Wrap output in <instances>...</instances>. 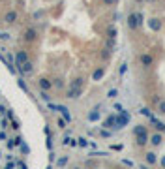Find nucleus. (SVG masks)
<instances>
[{"label": "nucleus", "mask_w": 165, "mask_h": 169, "mask_svg": "<svg viewBox=\"0 0 165 169\" xmlns=\"http://www.w3.org/2000/svg\"><path fill=\"white\" fill-rule=\"evenodd\" d=\"M145 156H146V163H150V165H154V163L158 162V156H156V152H152V150L146 152Z\"/></svg>", "instance_id": "nucleus-18"}, {"label": "nucleus", "mask_w": 165, "mask_h": 169, "mask_svg": "<svg viewBox=\"0 0 165 169\" xmlns=\"http://www.w3.org/2000/svg\"><path fill=\"white\" fill-rule=\"evenodd\" d=\"M38 87H39V90H51L53 83H51L49 79H45V77H41V79L38 81Z\"/></svg>", "instance_id": "nucleus-14"}, {"label": "nucleus", "mask_w": 165, "mask_h": 169, "mask_svg": "<svg viewBox=\"0 0 165 169\" xmlns=\"http://www.w3.org/2000/svg\"><path fill=\"white\" fill-rule=\"evenodd\" d=\"M103 4L105 6H116V4H118V0H103Z\"/></svg>", "instance_id": "nucleus-30"}, {"label": "nucleus", "mask_w": 165, "mask_h": 169, "mask_svg": "<svg viewBox=\"0 0 165 169\" xmlns=\"http://www.w3.org/2000/svg\"><path fill=\"white\" fill-rule=\"evenodd\" d=\"M161 167H163V169H165V156H163V158H161Z\"/></svg>", "instance_id": "nucleus-46"}, {"label": "nucleus", "mask_w": 165, "mask_h": 169, "mask_svg": "<svg viewBox=\"0 0 165 169\" xmlns=\"http://www.w3.org/2000/svg\"><path fill=\"white\" fill-rule=\"evenodd\" d=\"M53 85H55V87H56V88H62V87H64V83H62V81H55V83H53Z\"/></svg>", "instance_id": "nucleus-39"}, {"label": "nucleus", "mask_w": 165, "mask_h": 169, "mask_svg": "<svg viewBox=\"0 0 165 169\" xmlns=\"http://www.w3.org/2000/svg\"><path fill=\"white\" fill-rule=\"evenodd\" d=\"M128 28H130L131 32L139 28V23H137V11H131V13L128 15Z\"/></svg>", "instance_id": "nucleus-5"}, {"label": "nucleus", "mask_w": 165, "mask_h": 169, "mask_svg": "<svg viewBox=\"0 0 165 169\" xmlns=\"http://www.w3.org/2000/svg\"><path fill=\"white\" fill-rule=\"evenodd\" d=\"M69 143H72V137L66 135V137H64V141H62V145H69Z\"/></svg>", "instance_id": "nucleus-36"}, {"label": "nucleus", "mask_w": 165, "mask_h": 169, "mask_svg": "<svg viewBox=\"0 0 165 169\" xmlns=\"http://www.w3.org/2000/svg\"><path fill=\"white\" fill-rule=\"evenodd\" d=\"M141 115H145V116H148V118L152 116V113H150V109H148V107H143V109H141Z\"/></svg>", "instance_id": "nucleus-28"}, {"label": "nucleus", "mask_w": 165, "mask_h": 169, "mask_svg": "<svg viewBox=\"0 0 165 169\" xmlns=\"http://www.w3.org/2000/svg\"><path fill=\"white\" fill-rule=\"evenodd\" d=\"M21 143H23V137H21V135H17L15 139H10V141H8V149L11 150V149H15V147H19V145H21Z\"/></svg>", "instance_id": "nucleus-17"}, {"label": "nucleus", "mask_w": 165, "mask_h": 169, "mask_svg": "<svg viewBox=\"0 0 165 169\" xmlns=\"http://www.w3.org/2000/svg\"><path fill=\"white\" fill-rule=\"evenodd\" d=\"M4 111H6V107H4V105H0V113H4Z\"/></svg>", "instance_id": "nucleus-47"}, {"label": "nucleus", "mask_w": 165, "mask_h": 169, "mask_svg": "<svg viewBox=\"0 0 165 169\" xmlns=\"http://www.w3.org/2000/svg\"><path fill=\"white\" fill-rule=\"evenodd\" d=\"M158 113H159V115H165V100L158 104Z\"/></svg>", "instance_id": "nucleus-26"}, {"label": "nucleus", "mask_w": 165, "mask_h": 169, "mask_svg": "<svg viewBox=\"0 0 165 169\" xmlns=\"http://www.w3.org/2000/svg\"><path fill=\"white\" fill-rule=\"evenodd\" d=\"M88 120H90V122H96V120H100V111H90V113H88Z\"/></svg>", "instance_id": "nucleus-20"}, {"label": "nucleus", "mask_w": 165, "mask_h": 169, "mask_svg": "<svg viewBox=\"0 0 165 169\" xmlns=\"http://www.w3.org/2000/svg\"><path fill=\"white\" fill-rule=\"evenodd\" d=\"M77 145H79V147H83V149H85V147H88L90 143H88V141H86L85 137H79V139H77Z\"/></svg>", "instance_id": "nucleus-25"}, {"label": "nucleus", "mask_w": 165, "mask_h": 169, "mask_svg": "<svg viewBox=\"0 0 165 169\" xmlns=\"http://www.w3.org/2000/svg\"><path fill=\"white\" fill-rule=\"evenodd\" d=\"M139 167H141V169H150V167H148V165H145V163H141Z\"/></svg>", "instance_id": "nucleus-45"}, {"label": "nucleus", "mask_w": 165, "mask_h": 169, "mask_svg": "<svg viewBox=\"0 0 165 169\" xmlns=\"http://www.w3.org/2000/svg\"><path fill=\"white\" fill-rule=\"evenodd\" d=\"M148 28H150L152 32H159V30H161V21L156 19V17H150V19H148Z\"/></svg>", "instance_id": "nucleus-8"}, {"label": "nucleus", "mask_w": 165, "mask_h": 169, "mask_svg": "<svg viewBox=\"0 0 165 169\" xmlns=\"http://www.w3.org/2000/svg\"><path fill=\"white\" fill-rule=\"evenodd\" d=\"M101 137H111V130L109 128H103L101 130Z\"/></svg>", "instance_id": "nucleus-33"}, {"label": "nucleus", "mask_w": 165, "mask_h": 169, "mask_svg": "<svg viewBox=\"0 0 165 169\" xmlns=\"http://www.w3.org/2000/svg\"><path fill=\"white\" fill-rule=\"evenodd\" d=\"M11 128H15V130H19V122H17V120H13V122H11Z\"/></svg>", "instance_id": "nucleus-41"}, {"label": "nucleus", "mask_w": 165, "mask_h": 169, "mask_svg": "<svg viewBox=\"0 0 165 169\" xmlns=\"http://www.w3.org/2000/svg\"><path fill=\"white\" fill-rule=\"evenodd\" d=\"M150 143L154 145V147H159V145L163 143V135H161L159 132H154V133L150 135Z\"/></svg>", "instance_id": "nucleus-10"}, {"label": "nucleus", "mask_w": 165, "mask_h": 169, "mask_svg": "<svg viewBox=\"0 0 165 169\" xmlns=\"http://www.w3.org/2000/svg\"><path fill=\"white\" fill-rule=\"evenodd\" d=\"M15 165H17V163H15V162H10V163H8V165H6V167H4V169H15Z\"/></svg>", "instance_id": "nucleus-38"}, {"label": "nucleus", "mask_w": 165, "mask_h": 169, "mask_svg": "<svg viewBox=\"0 0 165 169\" xmlns=\"http://www.w3.org/2000/svg\"><path fill=\"white\" fill-rule=\"evenodd\" d=\"M56 111L62 113V116H64L66 122H72V115H69V109H68L66 105H56Z\"/></svg>", "instance_id": "nucleus-11"}, {"label": "nucleus", "mask_w": 165, "mask_h": 169, "mask_svg": "<svg viewBox=\"0 0 165 169\" xmlns=\"http://www.w3.org/2000/svg\"><path fill=\"white\" fill-rule=\"evenodd\" d=\"M145 2H154V0H145Z\"/></svg>", "instance_id": "nucleus-49"}, {"label": "nucleus", "mask_w": 165, "mask_h": 169, "mask_svg": "<svg viewBox=\"0 0 165 169\" xmlns=\"http://www.w3.org/2000/svg\"><path fill=\"white\" fill-rule=\"evenodd\" d=\"M126 71H128V64H122V66L118 68V74H120V75H124Z\"/></svg>", "instance_id": "nucleus-31"}, {"label": "nucleus", "mask_w": 165, "mask_h": 169, "mask_svg": "<svg viewBox=\"0 0 165 169\" xmlns=\"http://www.w3.org/2000/svg\"><path fill=\"white\" fill-rule=\"evenodd\" d=\"M133 135H135V143H137V147H145V145L150 143V135H148V130L146 126L143 124H137L133 128Z\"/></svg>", "instance_id": "nucleus-1"}, {"label": "nucleus", "mask_w": 165, "mask_h": 169, "mask_svg": "<svg viewBox=\"0 0 165 169\" xmlns=\"http://www.w3.org/2000/svg\"><path fill=\"white\" fill-rule=\"evenodd\" d=\"M17 165H19V169H28L25 163H23V162H17Z\"/></svg>", "instance_id": "nucleus-40"}, {"label": "nucleus", "mask_w": 165, "mask_h": 169, "mask_svg": "<svg viewBox=\"0 0 165 169\" xmlns=\"http://www.w3.org/2000/svg\"><path fill=\"white\" fill-rule=\"evenodd\" d=\"M68 160H69L68 156H62V158H58V160H56V167H64V165L68 163Z\"/></svg>", "instance_id": "nucleus-22"}, {"label": "nucleus", "mask_w": 165, "mask_h": 169, "mask_svg": "<svg viewBox=\"0 0 165 169\" xmlns=\"http://www.w3.org/2000/svg\"><path fill=\"white\" fill-rule=\"evenodd\" d=\"M83 85H85V79H83V77H77L75 81H72V85H69V87H75V88H83Z\"/></svg>", "instance_id": "nucleus-21"}, {"label": "nucleus", "mask_w": 165, "mask_h": 169, "mask_svg": "<svg viewBox=\"0 0 165 169\" xmlns=\"http://www.w3.org/2000/svg\"><path fill=\"white\" fill-rule=\"evenodd\" d=\"M17 83H19V87H21L23 90H25V92H28V87L25 85V81H23V79H17Z\"/></svg>", "instance_id": "nucleus-29"}, {"label": "nucleus", "mask_w": 165, "mask_h": 169, "mask_svg": "<svg viewBox=\"0 0 165 169\" xmlns=\"http://www.w3.org/2000/svg\"><path fill=\"white\" fill-rule=\"evenodd\" d=\"M116 34H118V32H116V28H114L113 25H109V27H107V38H109V40H116Z\"/></svg>", "instance_id": "nucleus-19"}, {"label": "nucleus", "mask_w": 165, "mask_h": 169, "mask_svg": "<svg viewBox=\"0 0 165 169\" xmlns=\"http://www.w3.org/2000/svg\"><path fill=\"white\" fill-rule=\"evenodd\" d=\"M0 38H2V40H10L11 36H10L8 32H0Z\"/></svg>", "instance_id": "nucleus-37"}, {"label": "nucleus", "mask_w": 165, "mask_h": 169, "mask_svg": "<svg viewBox=\"0 0 165 169\" xmlns=\"http://www.w3.org/2000/svg\"><path fill=\"white\" fill-rule=\"evenodd\" d=\"M150 124L156 128V132H165V124H163V122H159V120H158L154 115L150 116Z\"/></svg>", "instance_id": "nucleus-13"}, {"label": "nucleus", "mask_w": 165, "mask_h": 169, "mask_svg": "<svg viewBox=\"0 0 165 169\" xmlns=\"http://www.w3.org/2000/svg\"><path fill=\"white\" fill-rule=\"evenodd\" d=\"M107 49H114V40H109L107 41Z\"/></svg>", "instance_id": "nucleus-35"}, {"label": "nucleus", "mask_w": 165, "mask_h": 169, "mask_svg": "<svg viewBox=\"0 0 165 169\" xmlns=\"http://www.w3.org/2000/svg\"><path fill=\"white\" fill-rule=\"evenodd\" d=\"M28 62V53L27 51H17L15 55V66H21V64H25Z\"/></svg>", "instance_id": "nucleus-9"}, {"label": "nucleus", "mask_w": 165, "mask_h": 169, "mask_svg": "<svg viewBox=\"0 0 165 169\" xmlns=\"http://www.w3.org/2000/svg\"><path fill=\"white\" fill-rule=\"evenodd\" d=\"M116 96H118V90H116V88H111V90L107 92V98H111V100H114Z\"/></svg>", "instance_id": "nucleus-24"}, {"label": "nucleus", "mask_w": 165, "mask_h": 169, "mask_svg": "<svg viewBox=\"0 0 165 169\" xmlns=\"http://www.w3.org/2000/svg\"><path fill=\"white\" fill-rule=\"evenodd\" d=\"M23 40H25L27 43L36 41V40H38V30H36V28H27L25 34H23Z\"/></svg>", "instance_id": "nucleus-4"}, {"label": "nucleus", "mask_w": 165, "mask_h": 169, "mask_svg": "<svg viewBox=\"0 0 165 169\" xmlns=\"http://www.w3.org/2000/svg\"><path fill=\"white\" fill-rule=\"evenodd\" d=\"M135 2H139V4H141V2H145V0H135Z\"/></svg>", "instance_id": "nucleus-48"}, {"label": "nucleus", "mask_w": 165, "mask_h": 169, "mask_svg": "<svg viewBox=\"0 0 165 169\" xmlns=\"http://www.w3.org/2000/svg\"><path fill=\"white\" fill-rule=\"evenodd\" d=\"M105 75V68H98V70H94V74H92V81H101Z\"/></svg>", "instance_id": "nucleus-15"}, {"label": "nucleus", "mask_w": 165, "mask_h": 169, "mask_svg": "<svg viewBox=\"0 0 165 169\" xmlns=\"http://www.w3.org/2000/svg\"><path fill=\"white\" fill-rule=\"evenodd\" d=\"M159 102H161V100H159V96H158V94H154V96H152V104H156V105H158Z\"/></svg>", "instance_id": "nucleus-34"}, {"label": "nucleus", "mask_w": 165, "mask_h": 169, "mask_svg": "<svg viewBox=\"0 0 165 169\" xmlns=\"http://www.w3.org/2000/svg\"><path fill=\"white\" fill-rule=\"evenodd\" d=\"M39 96H41V100H43V102H51V96H49V92H47V90H41Z\"/></svg>", "instance_id": "nucleus-23"}, {"label": "nucleus", "mask_w": 165, "mask_h": 169, "mask_svg": "<svg viewBox=\"0 0 165 169\" xmlns=\"http://www.w3.org/2000/svg\"><path fill=\"white\" fill-rule=\"evenodd\" d=\"M17 70L21 71L23 75H32V71H34V66H32V62L28 60V62H25V64H21V66H17Z\"/></svg>", "instance_id": "nucleus-7"}, {"label": "nucleus", "mask_w": 165, "mask_h": 169, "mask_svg": "<svg viewBox=\"0 0 165 169\" xmlns=\"http://www.w3.org/2000/svg\"><path fill=\"white\" fill-rule=\"evenodd\" d=\"M56 124H58V128H60V130H64L68 122H66V120H64V118H58V120H56Z\"/></svg>", "instance_id": "nucleus-27"}, {"label": "nucleus", "mask_w": 165, "mask_h": 169, "mask_svg": "<svg viewBox=\"0 0 165 169\" xmlns=\"http://www.w3.org/2000/svg\"><path fill=\"white\" fill-rule=\"evenodd\" d=\"M15 21H17V11H8L4 15V23H8V25H13Z\"/></svg>", "instance_id": "nucleus-16"}, {"label": "nucleus", "mask_w": 165, "mask_h": 169, "mask_svg": "<svg viewBox=\"0 0 165 169\" xmlns=\"http://www.w3.org/2000/svg\"><path fill=\"white\" fill-rule=\"evenodd\" d=\"M41 15H43V11H36V13H34V17H36V19H39Z\"/></svg>", "instance_id": "nucleus-42"}, {"label": "nucleus", "mask_w": 165, "mask_h": 169, "mask_svg": "<svg viewBox=\"0 0 165 169\" xmlns=\"http://www.w3.org/2000/svg\"><path fill=\"white\" fill-rule=\"evenodd\" d=\"M75 169H79V167H75Z\"/></svg>", "instance_id": "nucleus-50"}, {"label": "nucleus", "mask_w": 165, "mask_h": 169, "mask_svg": "<svg viewBox=\"0 0 165 169\" xmlns=\"http://www.w3.org/2000/svg\"><path fill=\"white\" fill-rule=\"evenodd\" d=\"M103 128H114L116 126V115H109L105 120H103Z\"/></svg>", "instance_id": "nucleus-12"}, {"label": "nucleus", "mask_w": 165, "mask_h": 169, "mask_svg": "<svg viewBox=\"0 0 165 169\" xmlns=\"http://www.w3.org/2000/svg\"><path fill=\"white\" fill-rule=\"evenodd\" d=\"M128 124H130V113H128L126 109H122V111H120V115L116 116V126H114V130L126 128Z\"/></svg>", "instance_id": "nucleus-2"}, {"label": "nucleus", "mask_w": 165, "mask_h": 169, "mask_svg": "<svg viewBox=\"0 0 165 169\" xmlns=\"http://www.w3.org/2000/svg\"><path fill=\"white\" fill-rule=\"evenodd\" d=\"M139 62L143 68H152L154 66V57L150 53H143V55H139Z\"/></svg>", "instance_id": "nucleus-3"}, {"label": "nucleus", "mask_w": 165, "mask_h": 169, "mask_svg": "<svg viewBox=\"0 0 165 169\" xmlns=\"http://www.w3.org/2000/svg\"><path fill=\"white\" fill-rule=\"evenodd\" d=\"M0 139H6V132H0Z\"/></svg>", "instance_id": "nucleus-44"}, {"label": "nucleus", "mask_w": 165, "mask_h": 169, "mask_svg": "<svg viewBox=\"0 0 165 169\" xmlns=\"http://www.w3.org/2000/svg\"><path fill=\"white\" fill-rule=\"evenodd\" d=\"M81 94H83V88L69 87L68 92H66V98H69V100H77V98H81Z\"/></svg>", "instance_id": "nucleus-6"}, {"label": "nucleus", "mask_w": 165, "mask_h": 169, "mask_svg": "<svg viewBox=\"0 0 165 169\" xmlns=\"http://www.w3.org/2000/svg\"><path fill=\"white\" fill-rule=\"evenodd\" d=\"M143 19H145L143 17V11H137V23H139V27L143 25Z\"/></svg>", "instance_id": "nucleus-32"}, {"label": "nucleus", "mask_w": 165, "mask_h": 169, "mask_svg": "<svg viewBox=\"0 0 165 169\" xmlns=\"http://www.w3.org/2000/svg\"><path fill=\"white\" fill-rule=\"evenodd\" d=\"M8 118H10V120L13 118V111H11V109H8Z\"/></svg>", "instance_id": "nucleus-43"}]
</instances>
